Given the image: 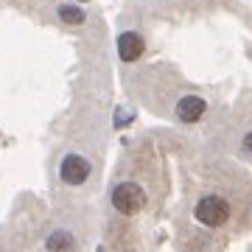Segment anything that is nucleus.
I'll return each instance as SVG.
<instances>
[{"label":"nucleus","mask_w":252,"mask_h":252,"mask_svg":"<svg viewBox=\"0 0 252 252\" xmlns=\"http://www.w3.org/2000/svg\"><path fill=\"white\" fill-rule=\"evenodd\" d=\"M112 205H115L118 213L135 216V213L143 210L146 193H143L140 185H135V182H121V185H115V190H112Z\"/></svg>","instance_id":"1"},{"label":"nucleus","mask_w":252,"mask_h":252,"mask_svg":"<svg viewBox=\"0 0 252 252\" xmlns=\"http://www.w3.org/2000/svg\"><path fill=\"white\" fill-rule=\"evenodd\" d=\"M193 216H196L205 227H221L227 219H230V205H227V199H221V196H202L196 202Z\"/></svg>","instance_id":"2"},{"label":"nucleus","mask_w":252,"mask_h":252,"mask_svg":"<svg viewBox=\"0 0 252 252\" xmlns=\"http://www.w3.org/2000/svg\"><path fill=\"white\" fill-rule=\"evenodd\" d=\"M59 177H62L67 185H81V182L90 177V162L84 160L81 154H67L59 165Z\"/></svg>","instance_id":"3"},{"label":"nucleus","mask_w":252,"mask_h":252,"mask_svg":"<svg viewBox=\"0 0 252 252\" xmlns=\"http://www.w3.org/2000/svg\"><path fill=\"white\" fill-rule=\"evenodd\" d=\"M143 36L135 34V31H126V34L118 36V56L124 59V62H135V59H140V54H143Z\"/></svg>","instance_id":"4"},{"label":"nucleus","mask_w":252,"mask_h":252,"mask_svg":"<svg viewBox=\"0 0 252 252\" xmlns=\"http://www.w3.org/2000/svg\"><path fill=\"white\" fill-rule=\"evenodd\" d=\"M205 112H207V104L199 98V95H185V98H180V104H177V118L185 121V124H196Z\"/></svg>","instance_id":"5"},{"label":"nucleus","mask_w":252,"mask_h":252,"mask_svg":"<svg viewBox=\"0 0 252 252\" xmlns=\"http://www.w3.org/2000/svg\"><path fill=\"white\" fill-rule=\"evenodd\" d=\"M73 247V238H70V233H54L51 238H48V250L51 252H67Z\"/></svg>","instance_id":"6"},{"label":"nucleus","mask_w":252,"mask_h":252,"mask_svg":"<svg viewBox=\"0 0 252 252\" xmlns=\"http://www.w3.org/2000/svg\"><path fill=\"white\" fill-rule=\"evenodd\" d=\"M59 17H62V23H67V26H81V23H84V11L76 9V6H59Z\"/></svg>","instance_id":"7"},{"label":"nucleus","mask_w":252,"mask_h":252,"mask_svg":"<svg viewBox=\"0 0 252 252\" xmlns=\"http://www.w3.org/2000/svg\"><path fill=\"white\" fill-rule=\"evenodd\" d=\"M244 149H247V152H252V132L244 137Z\"/></svg>","instance_id":"8"}]
</instances>
